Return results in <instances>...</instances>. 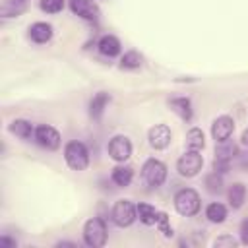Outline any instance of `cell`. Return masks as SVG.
<instances>
[{"instance_id": "cell-1", "label": "cell", "mask_w": 248, "mask_h": 248, "mask_svg": "<svg viewBox=\"0 0 248 248\" xmlns=\"http://www.w3.org/2000/svg\"><path fill=\"white\" fill-rule=\"evenodd\" d=\"M108 232H107V225L101 217H91L85 221L83 225V242L91 248H101L107 244Z\"/></svg>"}, {"instance_id": "cell-2", "label": "cell", "mask_w": 248, "mask_h": 248, "mask_svg": "<svg viewBox=\"0 0 248 248\" xmlns=\"http://www.w3.org/2000/svg\"><path fill=\"white\" fill-rule=\"evenodd\" d=\"M64 159H66V165L72 170H83L89 165V151H87L85 143L74 140V141H68L66 143V147H64Z\"/></svg>"}, {"instance_id": "cell-3", "label": "cell", "mask_w": 248, "mask_h": 248, "mask_svg": "<svg viewBox=\"0 0 248 248\" xmlns=\"http://www.w3.org/2000/svg\"><path fill=\"white\" fill-rule=\"evenodd\" d=\"M174 209L180 213V215H184V217H192V215H196L198 211H200V205H202V202H200V194L196 192V190H192V188H182V190H178L176 194H174Z\"/></svg>"}, {"instance_id": "cell-4", "label": "cell", "mask_w": 248, "mask_h": 248, "mask_svg": "<svg viewBox=\"0 0 248 248\" xmlns=\"http://www.w3.org/2000/svg\"><path fill=\"white\" fill-rule=\"evenodd\" d=\"M141 178H143V182H145L147 186H151V188L161 186V184L165 182V178H167V165H165L163 161L155 159V157L147 159V161L143 163V167H141Z\"/></svg>"}, {"instance_id": "cell-5", "label": "cell", "mask_w": 248, "mask_h": 248, "mask_svg": "<svg viewBox=\"0 0 248 248\" xmlns=\"http://www.w3.org/2000/svg\"><path fill=\"white\" fill-rule=\"evenodd\" d=\"M203 167V157L200 151H194V149H188L178 161H176V170L180 176H186V178H192L196 176Z\"/></svg>"}, {"instance_id": "cell-6", "label": "cell", "mask_w": 248, "mask_h": 248, "mask_svg": "<svg viewBox=\"0 0 248 248\" xmlns=\"http://www.w3.org/2000/svg\"><path fill=\"white\" fill-rule=\"evenodd\" d=\"M110 215H112L114 225H118V227H130L138 219V209H136V205L130 200H118V202H114Z\"/></svg>"}, {"instance_id": "cell-7", "label": "cell", "mask_w": 248, "mask_h": 248, "mask_svg": "<svg viewBox=\"0 0 248 248\" xmlns=\"http://www.w3.org/2000/svg\"><path fill=\"white\" fill-rule=\"evenodd\" d=\"M107 151H108V157L116 163H124L130 159L132 155V141L126 138V136H114L110 138L108 145H107Z\"/></svg>"}, {"instance_id": "cell-8", "label": "cell", "mask_w": 248, "mask_h": 248, "mask_svg": "<svg viewBox=\"0 0 248 248\" xmlns=\"http://www.w3.org/2000/svg\"><path fill=\"white\" fill-rule=\"evenodd\" d=\"M41 147H45V149H58L60 147V141H62V138H60V134H58V130H54L52 126H46V124H41V126H37L35 128V138H33Z\"/></svg>"}, {"instance_id": "cell-9", "label": "cell", "mask_w": 248, "mask_h": 248, "mask_svg": "<svg viewBox=\"0 0 248 248\" xmlns=\"http://www.w3.org/2000/svg\"><path fill=\"white\" fill-rule=\"evenodd\" d=\"M70 10L87 21H97L101 16L99 4L95 0H70Z\"/></svg>"}, {"instance_id": "cell-10", "label": "cell", "mask_w": 248, "mask_h": 248, "mask_svg": "<svg viewBox=\"0 0 248 248\" xmlns=\"http://www.w3.org/2000/svg\"><path fill=\"white\" fill-rule=\"evenodd\" d=\"M170 140H172V132H170V128L167 124H155L147 132V141H149V145L153 149H165V147H169Z\"/></svg>"}, {"instance_id": "cell-11", "label": "cell", "mask_w": 248, "mask_h": 248, "mask_svg": "<svg viewBox=\"0 0 248 248\" xmlns=\"http://www.w3.org/2000/svg\"><path fill=\"white\" fill-rule=\"evenodd\" d=\"M232 132H234V120L231 116H227V114L217 116L213 120V124H211V136H213L215 143L229 140L232 136Z\"/></svg>"}, {"instance_id": "cell-12", "label": "cell", "mask_w": 248, "mask_h": 248, "mask_svg": "<svg viewBox=\"0 0 248 248\" xmlns=\"http://www.w3.org/2000/svg\"><path fill=\"white\" fill-rule=\"evenodd\" d=\"M97 48H99V52H101L103 56L114 58V56L120 54L122 45H120V41H118L114 35H103V37L99 39V43H97Z\"/></svg>"}, {"instance_id": "cell-13", "label": "cell", "mask_w": 248, "mask_h": 248, "mask_svg": "<svg viewBox=\"0 0 248 248\" xmlns=\"http://www.w3.org/2000/svg\"><path fill=\"white\" fill-rule=\"evenodd\" d=\"M8 130H10V134L17 136L19 140H31V138H35V128H33V124H31L29 120H25V118H16V120H12L10 126H8Z\"/></svg>"}, {"instance_id": "cell-14", "label": "cell", "mask_w": 248, "mask_h": 248, "mask_svg": "<svg viewBox=\"0 0 248 248\" xmlns=\"http://www.w3.org/2000/svg\"><path fill=\"white\" fill-rule=\"evenodd\" d=\"M29 37L31 41H35L37 45H43V43H48L52 39V25L50 23H45V21H37L29 27Z\"/></svg>"}, {"instance_id": "cell-15", "label": "cell", "mask_w": 248, "mask_h": 248, "mask_svg": "<svg viewBox=\"0 0 248 248\" xmlns=\"http://www.w3.org/2000/svg\"><path fill=\"white\" fill-rule=\"evenodd\" d=\"M110 103V95L107 91H99L97 95H93L91 103H89V116L93 120H99L107 108V105Z\"/></svg>"}, {"instance_id": "cell-16", "label": "cell", "mask_w": 248, "mask_h": 248, "mask_svg": "<svg viewBox=\"0 0 248 248\" xmlns=\"http://www.w3.org/2000/svg\"><path fill=\"white\" fill-rule=\"evenodd\" d=\"M169 105H170V108L182 118V120H192V103H190V99L188 97H174V99H170L169 101Z\"/></svg>"}, {"instance_id": "cell-17", "label": "cell", "mask_w": 248, "mask_h": 248, "mask_svg": "<svg viewBox=\"0 0 248 248\" xmlns=\"http://www.w3.org/2000/svg\"><path fill=\"white\" fill-rule=\"evenodd\" d=\"M238 155V145L232 140H225V141H217L215 145V159H223V161H231L232 157Z\"/></svg>"}, {"instance_id": "cell-18", "label": "cell", "mask_w": 248, "mask_h": 248, "mask_svg": "<svg viewBox=\"0 0 248 248\" xmlns=\"http://www.w3.org/2000/svg\"><path fill=\"white\" fill-rule=\"evenodd\" d=\"M227 198H229V203L232 209H240L244 200H246V186L242 182H234L231 184L229 192H227Z\"/></svg>"}, {"instance_id": "cell-19", "label": "cell", "mask_w": 248, "mask_h": 248, "mask_svg": "<svg viewBox=\"0 0 248 248\" xmlns=\"http://www.w3.org/2000/svg\"><path fill=\"white\" fill-rule=\"evenodd\" d=\"M110 178H112V182H114L116 186L126 188V186H130V182H132V178H134V169H132V167H126V165L114 167Z\"/></svg>"}, {"instance_id": "cell-20", "label": "cell", "mask_w": 248, "mask_h": 248, "mask_svg": "<svg viewBox=\"0 0 248 248\" xmlns=\"http://www.w3.org/2000/svg\"><path fill=\"white\" fill-rule=\"evenodd\" d=\"M205 145V136L200 128H190L186 132V147L194 149V151H202Z\"/></svg>"}, {"instance_id": "cell-21", "label": "cell", "mask_w": 248, "mask_h": 248, "mask_svg": "<svg viewBox=\"0 0 248 248\" xmlns=\"http://www.w3.org/2000/svg\"><path fill=\"white\" fill-rule=\"evenodd\" d=\"M205 217H207V221H211V223H223L225 219H227V207L223 205V203H219V202H213V203H209L207 205V209H205Z\"/></svg>"}, {"instance_id": "cell-22", "label": "cell", "mask_w": 248, "mask_h": 248, "mask_svg": "<svg viewBox=\"0 0 248 248\" xmlns=\"http://www.w3.org/2000/svg\"><path fill=\"white\" fill-rule=\"evenodd\" d=\"M136 209H138V217L143 225H155L157 223V213L159 211L151 203H138Z\"/></svg>"}, {"instance_id": "cell-23", "label": "cell", "mask_w": 248, "mask_h": 248, "mask_svg": "<svg viewBox=\"0 0 248 248\" xmlns=\"http://www.w3.org/2000/svg\"><path fill=\"white\" fill-rule=\"evenodd\" d=\"M141 62H143V58H141L140 52L128 50V52L120 58V68H122V70H136V68L141 66Z\"/></svg>"}, {"instance_id": "cell-24", "label": "cell", "mask_w": 248, "mask_h": 248, "mask_svg": "<svg viewBox=\"0 0 248 248\" xmlns=\"http://www.w3.org/2000/svg\"><path fill=\"white\" fill-rule=\"evenodd\" d=\"M205 190L209 194H221L223 192V178H221L219 172L213 170V172H209L205 176Z\"/></svg>"}, {"instance_id": "cell-25", "label": "cell", "mask_w": 248, "mask_h": 248, "mask_svg": "<svg viewBox=\"0 0 248 248\" xmlns=\"http://www.w3.org/2000/svg\"><path fill=\"white\" fill-rule=\"evenodd\" d=\"M155 227L159 229V232H161L165 238H170V236L174 234V231H172V227H170V221H169V215H167L165 211H159V213H157V223H155Z\"/></svg>"}, {"instance_id": "cell-26", "label": "cell", "mask_w": 248, "mask_h": 248, "mask_svg": "<svg viewBox=\"0 0 248 248\" xmlns=\"http://www.w3.org/2000/svg\"><path fill=\"white\" fill-rule=\"evenodd\" d=\"M64 8V0H41V10L46 14H58Z\"/></svg>"}, {"instance_id": "cell-27", "label": "cell", "mask_w": 248, "mask_h": 248, "mask_svg": "<svg viewBox=\"0 0 248 248\" xmlns=\"http://www.w3.org/2000/svg\"><path fill=\"white\" fill-rule=\"evenodd\" d=\"M213 246H215V248H223V246L234 248V246H238V240H236L234 236H231V234H221V236H217V238L213 240Z\"/></svg>"}, {"instance_id": "cell-28", "label": "cell", "mask_w": 248, "mask_h": 248, "mask_svg": "<svg viewBox=\"0 0 248 248\" xmlns=\"http://www.w3.org/2000/svg\"><path fill=\"white\" fill-rule=\"evenodd\" d=\"M231 169V161H223V159H213V170L219 174H225Z\"/></svg>"}, {"instance_id": "cell-29", "label": "cell", "mask_w": 248, "mask_h": 248, "mask_svg": "<svg viewBox=\"0 0 248 248\" xmlns=\"http://www.w3.org/2000/svg\"><path fill=\"white\" fill-rule=\"evenodd\" d=\"M238 232H240V242L248 246V217L240 223V231H238Z\"/></svg>"}, {"instance_id": "cell-30", "label": "cell", "mask_w": 248, "mask_h": 248, "mask_svg": "<svg viewBox=\"0 0 248 248\" xmlns=\"http://www.w3.org/2000/svg\"><path fill=\"white\" fill-rule=\"evenodd\" d=\"M0 246H2V248H16L17 242L12 240V238H8V236H0Z\"/></svg>"}, {"instance_id": "cell-31", "label": "cell", "mask_w": 248, "mask_h": 248, "mask_svg": "<svg viewBox=\"0 0 248 248\" xmlns=\"http://www.w3.org/2000/svg\"><path fill=\"white\" fill-rule=\"evenodd\" d=\"M238 167L242 170H248V151L246 153H238Z\"/></svg>"}, {"instance_id": "cell-32", "label": "cell", "mask_w": 248, "mask_h": 248, "mask_svg": "<svg viewBox=\"0 0 248 248\" xmlns=\"http://www.w3.org/2000/svg\"><path fill=\"white\" fill-rule=\"evenodd\" d=\"M240 143L248 147V128H246V130H244V132L240 134Z\"/></svg>"}, {"instance_id": "cell-33", "label": "cell", "mask_w": 248, "mask_h": 248, "mask_svg": "<svg viewBox=\"0 0 248 248\" xmlns=\"http://www.w3.org/2000/svg\"><path fill=\"white\" fill-rule=\"evenodd\" d=\"M56 246H78V244L70 242V240H62V242H56Z\"/></svg>"}]
</instances>
